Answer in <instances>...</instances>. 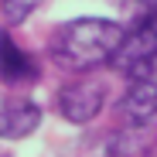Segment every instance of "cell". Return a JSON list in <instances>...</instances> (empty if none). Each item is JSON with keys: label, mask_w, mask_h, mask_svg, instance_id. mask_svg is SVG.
<instances>
[{"label": "cell", "mask_w": 157, "mask_h": 157, "mask_svg": "<svg viewBox=\"0 0 157 157\" xmlns=\"http://www.w3.org/2000/svg\"><path fill=\"white\" fill-rule=\"evenodd\" d=\"M126 31L123 24L106 17H75L55 31L51 38V58L68 72H96L113 65Z\"/></svg>", "instance_id": "cell-1"}, {"label": "cell", "mask_w": 157, "mask_h": 157, "mask_svg": "<svg viewBox=\"0 0 157 157\" xmlns=\"http://www.w3.org/2000/svg\"><path fill=\"white\" fill-rule=\"evenodd\" d=\"M120 113L133 126H144L157 116V55L126 68V89L120 99Z\"/></svg>", "instance_id": "cell-2"}, {"label": "cell", "mask_w": 157, "mask_h": 157, "mask_svg": "<svg viewBox=\"0 0 157 157\" xmlns=\"http://www.w3.org/2000/svg\"><path fill=\"white\" fill-rule=\"evenodd\" d=\"M102 106H106V86H102L99 78L86 75V72L58 89V113L68 123H75V126L96 120Z\"/></svg>", "instance_id": "cell-3"}, {"label": "cell", "mask_w": 157, "mask_h": 157, "mask_svg": "<svg viewBox=\"0 0 157 157\" xmlns=\"http://www.w3.org/2000/svg\"><path fill=\"white\" fill-rule=\"evenodd\" d=\"M41 126V109L28 96H0V137L24 140Z\"/></svg>", "instance_id": "cell-4"}, {"label": "cell", "mask_w": 157, "mask_h": 157, "mask_svg": "<svg viewBox=\"0 0 157 157\" xmlns=\"http://www.w3.org/2000/svg\"><path fill=\"white\" fill-rule=\"evenodd\" d=\"M150 55H157V10L137 17V24L126 31V38H123V44L116 51L113 65H120L126 72L130 65H137V62H144Z\"/></svg>", "instance_id": "cell-5"}, {"label": "cell", "mask_w": 157, "mask_h": 157, "mask_svg": "<svg viewBox=\"0 0 157 157\" xmlns=\"http://www.w3.org/2000/svg\"><path fill=\"white\" fill-rule=\"evenodd\" d=\"M0 78H4V82H14V86L34 82V78H38L34 58H31L24 48H17L7 34H4V44H0Z\"/></svg>", "instance_id": "cell-6"}, {"label": "cell", "mask_w": 157, "mask_h": 157, "mask_svg": "<svg viewBox=\"0 0 157 157\" xmlns=\"http://www.w3.org/2000/svg\"><path fill=\"white\" fill-rule=\"evenodd\" d=\"M44 0H0V10H4V21L7 24H24Z\"/></svg>", "instance_id": "cell-7"}, {"label": "cell", "mask_w": 157, "mask_h": 157, "mask_svg": "<svg viewBox=\"0 0 157 157\" xmlns=\"http://www.w3.org/2000/svg\"><path fill=\"white\" fill-rule=\"evenodd\" d=\"M126 4L133 7V14H137V17H144V14L157 10V0H126Z\"/></svg>", "instance_id": "cell-8"}, {"label": "cell", "mask_w": 157, "mask_h": 157, "mask_svg": "<svg viewBox=\"0 0 157 157\" xmlns=\"http://www.w3.org/2000/svg\"><path fill=\"white\" fill-rule=\"evenodd\" d=\"M0 44H4V31H0Z\"/></svg>", "instance_id": "cell-9"}]
</instances>
